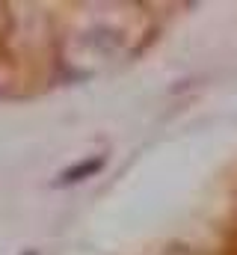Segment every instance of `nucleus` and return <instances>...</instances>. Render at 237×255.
<instances>
[{
  "label": "nucleus",
  "instance_id": "f257e3e1",
  "mask_svg": "<svg viewBox=\"0 0 237 255\" xmlns=\"http://www.w3.org/2000/svg\"><path fill=\"white\" fill-rule=\"evenodd\" d=\"M98 166H101L98 160H86V163H80L77 169H68V172L62 175V184H68V181H80L86 172H92V169H98Z\"/></svg>",
  "mask_w": 237,
  "mask_h": 255
},
{
  "label": "nucleus",
  "instance_id": "f03ea898",
  "mask_svg": "<svg viewBox=\"0 0 237 255\" xmlns=\"http://www.w3.org/2000/svg\"><path fill=\"white\" fill-rule=\"evenodd\" d=\"M33 255H36V253H33Z\"/></svg>",
  "mask_w": 237,
  "mask_h": 255
}]
</instances>
